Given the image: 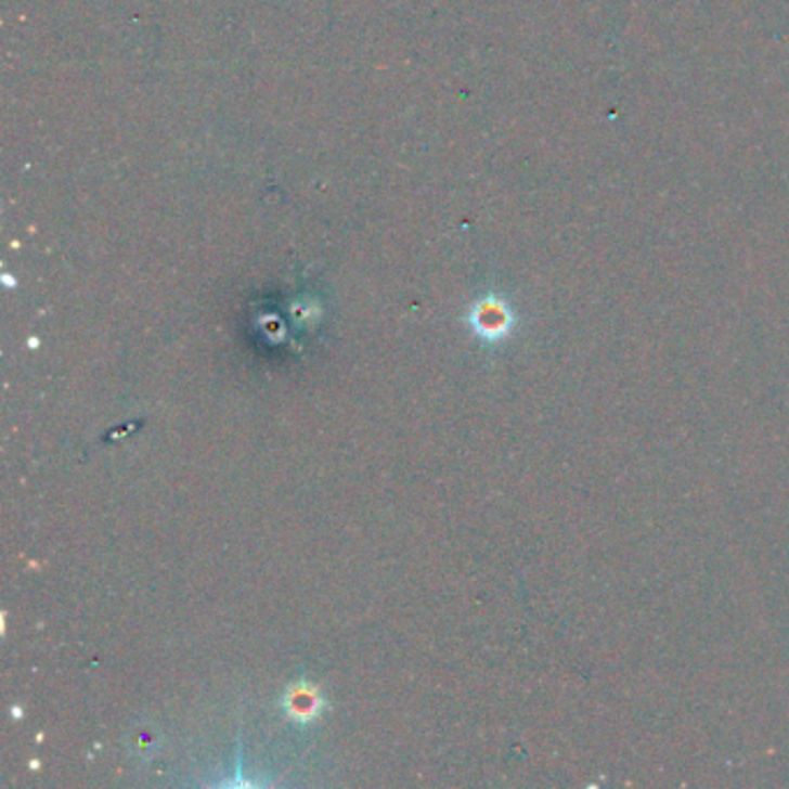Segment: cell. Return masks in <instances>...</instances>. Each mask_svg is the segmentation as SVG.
I'll list each match as a JSON object with an SVG mask.
<instances>
[{
  "instance_id": "obj_1",
  "label": "cell",
  "mask_w": 789,
  "mask_h": 789,
  "mask_svg": "<svg viewBox=\"0 0 789 789\" xmlns=\"http://www.w3.org/2000/svg\"><path fill=\"white\" fill-rule=\"evenodd\" d=\"M473 327L479 336H484L487 340L503 338L512 327L509 308L503 301L489 297L487 301H482L475 308Z\"/></svg>"
},
{
  "instance_id": "obj_2",
  "label": "cell",
  "mask_w": 789,
  "mask_h": 789,
  "mask_svg": "<svg viewBox=\"0 0 789 789\" xmlns=\"http://www.w3.org/2000/svg\"><path fill=\"white\" fill-rule=\"evenodd\" d=\"M322 709H324V699L308 683L292 685L289 693L285 695V711L289 717H295L297 723L315 720L322 713Z\"/></svg>"
}]
</instances>
